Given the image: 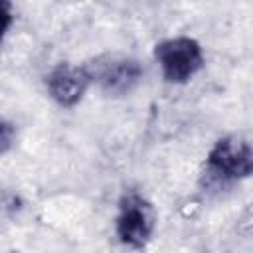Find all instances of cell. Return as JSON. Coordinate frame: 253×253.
Here are the masks:
<instances>
[{
  "mask_svg": "<svg viewBox=\"0 0 253 253\" xmlns=\"http://www.w3.org/2000/svg\"><path fill=\"white\" fill-rule=\"evenodd\" d=\"M154 57L160 63L162 77L168 83L182 85L204 67V53L196 40L180 36L170 38L154 47Z\"/></svg>",
  "mask_w": 253,
  "mask_h": 253,
  "instance_id": "2",
  "label": "cell"
},
{
  "mask_svg": "<svg viewBox=\"0 0 253 253\" xmlns=\"http://www.w3.org/2000/svg\"><path fill=\"white\" fill-rule=\"evenodd\" d=\"M16 140V128L8 123V121H2V126H0V146H2V154H6L12 146V142Z\"/></svg>",
  "mask_w": 253,
  "mask_h": 253,
  "instance_id": "6",
  "label": "cell"
},
{
  "mask_svg": "<svg viewBox=\"0 0 253 253\" xmlns=\"http://www.w3.org/2000/svg\"><path fill=\"white\" fill-rule=\"evenodd\" d=\"M85 67L91 79H95L109 95H126L142 79V67L132 57L103 55Z\"/></svg>",
  "mask_w": 253,
  "mask_h": 253,
  "instance_id": "4",
  "label": "cell"
},
{
  "mask_svg": "<svg viewBox=\"0 0 253 253\" xmlns=\"http://www.w3.org/2000/svg\"><path fill=\"white\" fill-rule=\"evenodd\" d=\"M91 81L93 79H91L87 67H77L71 63H59L47 73L45 87L57 105L73 107L83 99Z\"/></svg>",
  "mask_w": 253,
  "mask_h": 253,
  "instance_id": "5",
  "label": "cell"
},
{
  "mask_svg": "<svg viewBox=\"0 0 253 253\" xmlns=\"http://www.w3.org/2000/svg\"><path fill=\"white\" fill-rule=\"evenodd\" d=\"M115 225L121 243L132 249H142L154 231V210L150 202L136 192L123 194Z\"/></svg>",
  "mask_w": 253,
  "mask_h": 253,
  "instance_id": "3",
  "label": "cell"
},
{
  "mask_svg": "<svg viewBox=\"0 0 253 253\" xmlns=\"http://www.w3.org/2000/svg\"><path fill=\"white\" fill-rule=\"evenodd\" d=\"M206 174L210 182H235L253 176V146L237 136L219 138L208 154Z\"/></svg>",
  "mask_w": 253,
  "mask_h": 253,
  "instance_id": "1",
  "label": "cell"
}]
</instances>
